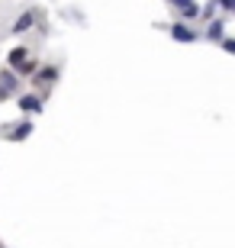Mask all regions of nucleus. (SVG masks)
Instances as JSON below:
<instances>
[{
    "instance_id": "f257e3e1",
    "label": "nucleus",
    "mask_w": 235,
    "mask_h": 248,
    "mask_svg": "<svg viewBox=\"0 0 235 248\" xmlns=\"http://www.w3.org/2000/svg\"><path fill=\"white\" fill-rule=\"evenodd\" d=\"M171 36H174V42H184V46H187V42H197V32H193L190 26H184V23H174Z\"/></svg>"
},
{
    "instance_id": "f03ea898",
    "label": "nucleus",
    "mask_w": 235,
    "mask_h": 248,
    "mask_svg": "<svg viewBox=\"0 0 235 248\" xmlns=\"http://www.w3.org/2000/svg\"><path fill=\"white\" fill-rule=\"evenodd\" d=\"M13 91H16V74L3 71V74H0V100H7Z\"/></svg>"
},
{
    "instance_id": "7ed1b4c3",
    "label": "nucleus",
    "mask_w": 235,
    "mask_h": 248,
    "mask_svg": "<svg viewBox=\"0 0 235 248\" xmlns=\"http://www.w3.org/2000/svg\"><path fill=\"white\" fill-rule=\"evenodd\" d=\"M222 29H226V16L213 19V23H209V29H206V36L213 39V42H219V39H222Z\"/></svg>"
},
{
    "instance_id": "20e7f679",
    "label": "nucleus",
    "mask_w": 235,
    "mask_h": 248,
    "mask_svg": "<svg viewBox=\"0 0 235 248\" xmlns=\"http://www.w3.org/2000/svg\"><path fill=\"white\" fill-rule=\"evenodd\" d=\"M19 110L39 113V110H42V100H39V97H32V93H29V97H19Z\"/></svg>"
},
{
    "instance_id": "39448f33",
    "label": "nucleus",
    "mask_w": 235,
    "mask_h": 248,
    "mask_svg": "<svg viewBox=\"0 0 235 248\" xmlns=\"http://www.w3.org/2000/svg\"><path fill=\"white\" fill-rule=\"evenodd\" d=\"M29 132H32V123L26 120V123H19V126L13 129V132H10V139H13V142H23V139H26Z\"/></svg>"
},
{
    "instance_id": "423d86ee",
    "label": "nucleus",
    "mask_w": 235,
    "mask_h": 248,
    "mask_svg": "<svg viewBox=\"0 0 235 248\" xmlns=\"http://www.w3.org/2000/svg\"><path fill=\"white\" fill-rule=\"evenodd\" d=\"M26 62V48L19 46V48H13V52H10V58H7V64L10 68H19V64Z\"/></svg>"
},
{
    "instance_id": "0eeeda50",
    "label": "nucleus",
    "mask_w": 235,
    "mask_h": 248,
    "mask_svg": "<svg viewBox=\"0 0 235 248\" xmlns=\"http://www.w3.org/2000/svg\"><path fill=\"white\" fill-rule=\"evenodd\" d=\"M36 23V13H23V16L16 19V26H13V32H23V29H29Z\"/></svg>"
},
{
    "instance_id": "6e6552de",
    "label": "nucleus",
    "mask_w": 235,
    "mask_h": 248,
    "mask_svg": "<svg viewBox=\"0 0 235 248\" xmlns=\"http://www.w3.org/2000/svg\"><path fill=\"white\" fill-rule=\"evenodd\" d=\"M55 78H58V68H55V64H46V71H39V74H36V81H42V84L55 81Z\"/></svg>"
},
{
    "instance_id": "1a4fd4ad",
    "label": "nucleus",
    "mask_w": 235,
    "mask_h": 248,
    "mask_svg": "<svg viewBox=\"0 0 235 248\" xmlns=\"http://www.w3.org/2000/svg\"><path fill=\"white\" fill-rule=\"evenodd\" d=\"M177 7H181V16H184V19H193V16H197V13H200V10H197V3H193V0H187V3H177Z\"/></svg>"
},
{
    "instance_id": "9d476101",
    "label": "nucleus",
    "mask_w": 235,
    "mask_h": 248,
    "mask_svg": "<svg viewBox=\"0 0 235 248\" xmlns=\"http://www.w3.org/2000/svg\"><path fill=\"white\" fill-rule=\"evenodd\" d=\"M219 42H222V48H226V52H235V42H232V39H226V36H222Z\"/></svg>"
},
{
    "instance_id": "9b49d317",
    "label": "nucleus",
    "mask_w": 235,
    "mask_h": 248,
    "mask_svg": "<svg viewBox=\"0 0 235 248\" xmlns=\"http://www.w3.org/2000/svg\"><path fill=\"white\" fill-rule=\"evenodd\" d=\"M219 3H222V10H226V16L235 10V0H219Z\"/></svg>"
},
{
    "instance_id": "f8f14e48",
    "label": "nucleus",
    "mask_w": 235,
    "mask_h": 248,
    "mask_svg": "<svg viewBox=\"0 0 235 248\" xmlns=\"http://www.w3.org/2000/svg\"><path fill=\"white\" fill-rule=\"evenodd\" d=\"M174 3H187V0H174Z\"/></svg>"
}]
</instances>
